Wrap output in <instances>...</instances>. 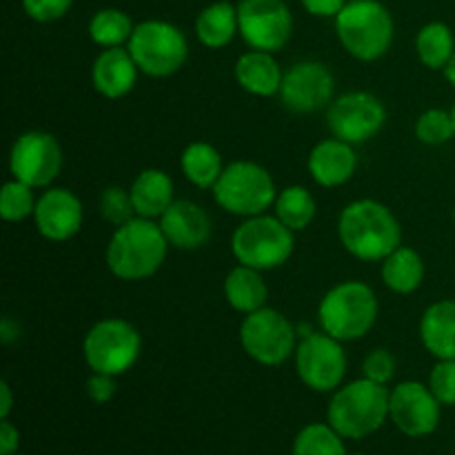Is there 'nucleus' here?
Wrapping results in <instances>:
<instances>
[{
  "instance_id": "nucleus-1",
  "label": "nucleus",
  "mask_w": 455,
  "mask_h": 455,
  "mask_svg": "<svg viewBox=\"0 0 455 455\" xmlns=\"http://www.w3.org/2000/svg\"><path fill=\"white\" fill-rule=\"evenodd\" d=\"M338 238L358 260L382 262L403 244V227L387 204L363 198L342 209Z\"/></svg>"
},
{
  "instance_id": "nucleus-2",
  "label": "nucleus",
  "mask_w": 455,
  "mask_h": 455,
  "mask_svg": "<svg viewBox=\"0 0 455 455\" xmlns=\"http://www.w3.org/2000/svg\"><path fill=\"white\" fill-rule=\"evenodd\" d=\"M167 251L169 243L158 220L136 216L116 227L107 244L105 260L116 278L138 283L158 274Z\"/></svg>"
},
{
  "instance_id": "nucleus-3",
  "label": "nucleus",
  "mask_w": 455,
  "mask_h": 455,
  "mask_svg": "<svg viewBox=\"0 0 455 455\" xmlns=\"http://www.w3.org/2000/svg\"><path fill=\"white\" fill-rule=\"evenodd\" d=\"M391 391L385 385L360 378L333 391L327 409V422L349 440H363L376 434L389 418Z\"/></svg>"
},
{
  "instance_id": "nucleus-4",
  "label": "nucleus",
  "mask_w": 455,
  "mask_h": 455,
  "mask_svg": "<svg viewBox=\"0 0 455 455\" xmlns=\"http://www.w3.org/2000/svg\"><path fill=\"white\" fill-rule=\"evenodd\" d=\"M333 20L342 49L355 60H380L394 44V16L380 0H349Z\"/></svg>"
},
{
  "instance_id": "nucleus-5",
  "label": "nucleus",
  "mask_w": 455,
  "mask_h": 455,
  "mask_svg": "<svg viewBox=\"0 0 455 455\" xmlns=\"http://www.w3.org/2000/svg\"><path fill=\"white\" fill-rule=\"evenodd\" d=\"M376 291L363 280H345L329 289L318 305V320L324 333L340 342L367 336L378 320Z\"/></svg>"
},
{
  "instance_id": "nucleus-6",
  "label": "nucleus",
  "mask_w": 455,
  "mask_h": 455,
  "mask_svg": "<svg viewBox=\"0 0 455 455\" xmlns=\"http://www.w3.org/2000/svg\"><path fill=\"white\" fill-rule=\"evenodd\" d=\"M296 249V238L289 227L275 216L244 218L231 235V253L235 262L258 271H274L287 265Z\"/></svg>"
},
{
  "instance_id": "nucleus-7",
  "label": "nucleus",
  "mask_w": 455,
  "mask_h": 455,
  "mask_svg": "<svg viewBox=\"0 0 455 455\" xmlns=\"http://www.w3.org/2000/svg\"><path fill=\"white\" fill-rule=\"evenodd\" d=\"M212 191L218 207L240 218L267 213L278 196L271 173L253 160H234L231 164H225Z\"/></svg>"
},
{
  "instance_id": "nucleus-8",
  "label": "nucleus",
  "mask_w": 455,
  "mask_h": 455,
  "mask_svg": "<svg viewBox=\"0 0 455 455\" xmlns=\"http://www.w3.org/2000/svg\"><path fill=\"white\" fill-rule=\"evenodd\" d=\"M140 74L149 78H169L185 67L189 40L180 27L167 20H142L127 43Z\"/></svg>"
},
{
  "instance_id": "nucleus-9",
  "label": "nucleus",
  "mask_w": 455,
  "mask_h": 455,
  "mask_svg": "<svg viewBox=\"0 0 455 455\" xmlns=\"http://www.w3.org/2000/svg\"><path fill=\"white\" fill-rule=\"evenodd\" d=\"M142 338L123 318L98 320L83 340V358L92 371L123 376L140 360Z\"/></svg>"
},
{
  "instance_id": "nucleus-10",
  "label": "nucleus",
  "mask_w": 455,
  "mask_h": 455,
  "mask_svg": "<svg viewBox=\"0 0 455 455\" xmlns=\"http://www.w3.org/2000/svg\"><path fill=\"white\" fill-rule=\"evenodd\" d=\"M298 327L274 307H262L244 315L240 324V345L262 367H280L293 358L298 347Z\"/></svg>"
},
{
  "instance_id": "nucleus-11",
  "label": "nucleus",
  "mask_w": 455,
  "mask_h": 455,
  "mask_svg": "<svg viewBox=\"0 0 455 455\" xmlns=\"http://www.w3.org/2000/svg\"><path fill=\"white\" fill-rule=\"evenodd\" d=\"M296 373L302 385L318 394H331L347 376V354L340 340L329 333L314 331L300 338L293 354Z\"/></svg>"
},
{
  "instance_id": "nucleus-12",
  "label": "nucleus",
  "mask_w": 455,
  "mask_h": 455,
  "mask_svg": "<svg viewBox=\"0 0 455 455\" xmlns=\"http://www.w3.org/2000/svg\"><path fill=\"white\" fill-rule=\"evenodd\" d=\"M60 169L62 147L53 133L31 129L13 140L12 151H9L12 178L34 189H47L60 176Z\"/></svg>"
},
{
  "instance_id": "nucleus-13",
  "label": "nucleus",
  "mask_w": 455,
  "mask_h": 455,
  "mask_svg": "<svg viewBox=\"0 0 455 455\" xmlns=\"http://www.w3.org/2000/svg\"><path fill=\"white\" fill-rule=\"evenodd\" d=\"M387 123L385 102L371 92H347L327 107V127L333 138L364 145L382 132Z\"/></svg>"
},
{
  "instance_id": "nucleus-14",
  "label": "nucleus",
  "mask_w": 455,
  "mask_h": 455,
  "mask_svg": "<svg viewBox=\"0 0 455 455\" xmlns=\"http://www.w3.org/2000/svg\"><path fill=\"white\" fill-rule=\"evenodd\" d=\"M238 29L249 49L278 53L293 34L291 9L284 0H240Z\"/></svg>"
},
{
  "instance_id": "nucleus-15",
  "label": "nucleus",
  "mask_w": 455,
  "mask_h": 455,
  "mask_svg": "<svg viewBox=\"0 0 455 455\" xmlns=\"http://www.w3.org/2000/svg\"><path fill=\"white\" fill-rule=\"evenodd\" d=\"M278 98L293 114H315L327 109L336 98L333 71L320 60L293 62L284 71Z\"/></svg>"
},
{
  "instance_id": "nucleus-16",
  "label": "nucleus",
  "mask_w": 455,
  "mask_h": 455,
  "mask_svg": "<svg viewBox=\"0 0 455 455\" xmlns=\"http://www.w3.org/2000/svg\"><path fill=\"white\" fill-rule=\"evenodd\" d=\"M440 409L443 404L425 382L407 380L391 389L389 418L409 438L434 434L440 425Z\"/></svg>"
},
{
  "instance_id": "nucleus-17",
  "label": "nucleus",
  "mask_w": 455,
  "mask_h": 455,
  "mask_svg": "<svg viewBox=\"0 0 455 455\" xmlns=\"http://www.w3.org/2000/svg\"><path fill=\"white\" fill-rule=\"evenodd\" d=\"M38 234L52 243H67L74 238L84 222V209L78 196L65 187H47L38 196L34 212Z\"/></svg>"
},
{
  "instance_id": "nucleus-18",
  "label": "nucleus",
  "mask_w": 455,
  "mask_h": 455,
  "mask_svg": "<svg viewBox=\"0 0 455 455\" xmlns=\"http://www.w3.org/2000/svg\"><path fill=\"white\" fill-rule=\"evenodd\" d=\"M169 247L180 251H196L212 238V218L200 204L191 200H176L158 220Z\"/></svg>"
},
{
  "instance_id": "nucleus-19",
  "label": "nucleus",
  "mask_w": 455,
  "mask_h": 455,
  "mask_svg": "<svg viewBox=\"0 0 455 455\" xmlns=\"http://www.w3.org/2000/svg\"><path fill=\"white\" fill-rule=\"evenodd\" d=\"M307 169L314 178L315 185L324 189L342 187L355 176L358 169V154L355 145L340 140V138H327L314 145L309 158H307Z\"/></svg>"
},
{
  "instance_id": "nucleus-20",
  "label": "nucleus",
  "mask_w": 455,
  "mask_h": 455,
  "mask_svg": "<svg viewBox=\"0 0 455 455\" xmlns=\"http://www.w3.org/2000/svg\"><path fill=\"white\" fill-rule=\"evenodd\" d=\"M138 74L140 69L127 47L102 49L92 65L93 89L109 100H118L132 93L138 83Z\"/></svg>"
},
{
  "instance_id": "nucleus-21",
  "label": "nucleus",
  "mask_w": 455,
  "mask_h": 455,
  "mask_svg": "<svg viewBox=\"0 0 455 455\" xmlns=\"http://www.w3.org/2000/svg\"><path fill=\"white\" fill-rule=\"evenodd\" d=\"M235 83L244 89L247 93L256 98H271L278 96L280 87H283L284 71L269 52H258V49H249L247 53L235 60L234 67Z\"/></svg>"
},
{
  "instance_id": "nucleus-22",
  "label": "nucleus",
  "mask_w": 455,
  "mask_h": 455,
  "mask_svg": "<svg viewBox=\"0 0 455 455\" xmlns=\"http://www.w3.org/2000/svg\"><path fill=\"white\" fill-rule=\"evenodd\" d=\"M129 191H132L136 216L149 218V220H160V216L176 203V187H173L172 176L156 167L142 169L133 178Z\"/></svg>"
},
{
  "instance_id": "nucleus-23",
  "label": "nucleus",
  "mask_w": 455,
  "mask_h": 455,
  "mask_svg": "<svg viewBox=\"0 0 455 455\" xmlns=\"http://www.w3.org/2000/svg\"><path fill=\"white\" fill-rule=\"evenodd\" d=\"M422 347L435 360H455V300H438L420 318Z\"/></svg>"
},
{
  "instance_id": "nucleus-24",
  "label": "nucleus",
  "mask_w": 455,
  "mask_h": 455,
  "mask_svg": "<svg viewBox=\"0 0 455 455\" xmlns=\"http://www.w3.org/2000/svg\"><path fill=\"white\" fill-rule=\"evenodd\" d=\"M222 291H225L227 305L244 315L267 307V298H269V287L262 278V271L244 265L234 267L227 274Z\"/></svg>"
},
{
  "instance_id": "nucleus-25",
  "label": "nucleus",
  "mask_w": 455,
  "mask_h": 455,
  "mask_svg": "<svg viewBox=\"0 0 455 455\" xmlns=\"http://www.w3.org/2000/svg\"><path fill=\"white\" fill-rule=\"evenodd\" d=\"M380 275L389 291L398 293V296H409V293L418 291L422 287L427 267L416 249L400 244L391 256L382 260Z\"/></svg>"
},
{
  "instance_id": "nucleus-26",
  "label": "nucleus",
  "mask_w": 455,
  "mask_h": 455,
  "mask_svg": "<svg viewBox=\"0 0 455 455\" xmlns=\"http://www.w3.org/2000/svg\"><path fill=\"white\" fill-rule=\"evenodd\" d=\"M235 34H240L238 4L218 0L207 4L196 18V36L207 49H225Z\"/></svg>"
},
{
  "instance_id": "nucleus-27",
  "label": "nucleus",
  "mask_w": 455,
  "mask_h": 455,
  "mask_svg": "<svg viewBox=\"0 0 455 455\" xmlns=\"http://www.w3.org/2000/svg\"><path fill=\"white\" fill-rule=\"evenodd\" d=\"M222 169H225V164H222L220 151L209 142H189L180 156L182 176L198 189H213Z\"/></svg>"
},
{
  "instance_id": "nucleus-28",
  "label": "nucleus",
  "mask_w": 455,
  "mask_h": 455,
  "mask_svg": "<svg viewBox=\"0 0 455 455\" xmlns=\"http://www.w3.org/2000/svg\"><path fill=\"white\" fill-rule=\"evenodd\" d=\"M315 213H318V204H315L314 194L307 187L289 185L275 196L274 216L284 227H289L293 234L305 231L315 220Z\"/></svg>"
},
{
  "instance_id": "nucleus-29",
  "label": "nucleus",
  "mask_w": 455,
  "mask_h": 455,
  "mask_svg": "<svg viewBox=\"0 0 455 455\" xmlns=\"http://www.w3.org/2000/svg\"><path fill=\"white\" fill-rule=\"evenodd\" d=\"M418 60L431 71H444L455 53V36L444 22H427L416 36Z\"/></svg>"
},
{
  "instance_id": "nucleus-30",
  "label": "nucleus",
  "mask_w": 455,
  "mask_h": 455,
  "mask_svg": "<svg viewBox=\"0 0 455 455\" xmlns=\"http://www.w3.org/2000/svg\"><path fill=\"white\" fill-rule=\"evenodd\" d=\"M133 29H136V25L132 22V18L123 9L114 7L100 9L89 20V38L102 49L127 47Z\"/></svg>"
},
{
  "instance_id": "nucleus-31",
  "label": "nucleus",
  "mask_w": 455,
  "mask_h": 455,
  "mask_svg": "<svg viewBox=\"0 0 455 455\" xmlns=\"http://www.w3.org/2000/svg\"><path fill=\"white\" fill-rule=\"evenodd\" d=\"M293 455H347V449L342 435L329 422H314L296 435Z\"/></svg>"
},
{
  "instance_id": "nucleus-32",
  "label": "nucleus",
  "mask_w": 455,
  "mask_h": 455,
  "mask_svg": "<svg viewBox=\"0 0 455 455\" xmlns=\"http://www.w3.org/2000/svg\"><path fill=\"white\" fill-rule=\"evenodd\" d=\"M34 187L25 185V182L7 180L0 189V216L4 222H22L25 218L34 216L36 212V198Z\"/></svg>"
},
{
  "instance_id": "nucleus-33",
  "label": "nucleus",
  "mask_w": 455,
  "mask_h": 455,
  "mask_svg": "<svg viewBox=\"0 0 455 455\" xmlns=\"http://www.w3.org/2000/svg\"><path fill=\"white\" fill-rule=\"evenodd\" d=\"M416 138L422 145L440 147L455 140V127L451 109H427L416 120Z\"/></svg>"
},
{
  "instance_id": "nucleus-34",
  "label": "nucleus",
  "mask_w": 455,
  "mask_h": 455,
  "mask_svg": "<svg viewBox=\"0 0 455 455\" xmlns=\"http://www.w3.org/2000/svg\"><path fill=\"white\" fill-rule=\"evenodd\" d=\"M98 209H100V216L114 227H120L132 220V218H136L132 191L118 185L102 189L100 200H98Z\"/></svg>"
},
{
  "instance_id": "nucleus-35",
  "label": "nucleus",
  "mask_w": 455,
  "mask_h": 455,
  "mask_svg": "<svg viewBox=\"0 0 455 455\" xmlns=\"http://www.w3.org/2000/svg\"><path fill=\"white\" fill-rule=\"evenodd\" d=\"M427 385L443 407H455V360H438Z\"/></svg>"
},
{
  "instance_id": "nucleus-36",
  "label": "nucleus",
  "mask_w": 455,
  "mask_h": 455,
  "mask_svg": "<svg viewBox=\"0 0 455 455\" xmlns=\"http://www.w3.org/2000/svg\"><path fill=\"white\" fill-rule=\"evenodd\" d=\"M363 376L378 385H389L395 378V358L389 349H373L363 363Z\"/></svg>"
},
{
  "instance_id": "nucleus-37",
  "label": "nucleus",
  "mask_w": 455,
  "mask_h": 455,
  "mask_svg": "<svg viewBox=\"0 0 455 455\" xmlns=\"http://www.w3.org/2000/svg\"><path fill=\"white\" fill-rule=\"evenodd\" d=\"M74 0H22V9L36 22H56L67 16Z\"/></svg>"
},
{
  "instance_id": "nucleus-38",
  "label": "nucleus",
  "mask_w": 455,
  "mask_h": 455,
  "mask_svg": "<svg viewBox=\"0 0 455 455\" xmlns=\"http://www.w3.org/2000/svg\"><path fill=\"white\" fill-rule=\"evenodd\" d=\"M87 395L96 404H107L116 395V376H109V373H98L92 371V376L87 378Z\"/></svg>"
},
{
  "instance_id": "nucleus-39",
  "label": "nucleus",
  "mask_w": 455,
  "mask_h": 455,
  "mask_svg": "<svg viewBox=\"0 0 455 455\" xmlns=\"http://www.w3.org/2000/svg\"><path fill=\"white\" fill-rule=\"evenodd\" d=\"M302 7L318 18H336L349 0H300Z\"/></svg>"
},
{
  "instance_id": "nucleus-40",
  "label": "nucleus",
  "mask_w": 455,
  "mask_h": 455,
  "mask_svg": "<svg viewBox=\"0 0 455 455\" xmlns=\"http://www.w3.org/2000/svg\"><path fill=\"white\" fill-rule=\"evenodd\" d=\"M18 444H20V434L7 418L0 422V455H13L18 451Z\"/></svg>"
},
{
  "instance_id": "nucleus-41",
  "label": "nucleus",
  "mask_w": 455,
  "mask_h": 455,
  "mask_svg": "<svg viewBox=\"0 0 455 455\" xmlns=\"http://www.w3.org/2000/svg\"><path fill=\"white\" fill-rule=\"evenodd\" d=\"M12 407H13V394H12V387H9V382H0V418L3 420H7L9 413H12Z\"/></svg>"
},
{
  "instance_id": "nucleus-42",
  "label": "nucleus",
  "mask_w": 455,
  "mask_h": 455,
  "mask_svg": "<svg viewBox=\"0 0 455 455\" xmlns=\"http://www.w3.org/2000/svg\"><path fill=\"white\" fill-rule=\"evenodd\" d=\"M12 324H13L12 318H4L3 324H0V340H3V345H9V342H13L18 336H20V327L12 329Z\"/></svg>"
},
{
  "instance_id": "nucleus-43",
  "label": "nucleus",
  "mask_w": 455,
  "mask_h": 455,
  "mask_svg": "<svg viewBox=\"0 0 455 455\" xmlns=\"http://www.w3.org/2000/svg\"><path fill=\"white\" fill-rule=\"evenodd\" d=\"M444 78L455 89V53L451 56V60H449V65L444 67Z\"/></svg>"
},
{
  "instance_id": "nucleus-44",
  "label": "nucleus",
  "mask_w": 455,
  "mask_h": 455,
  "mask_svg": "<svg viewBox=\"0 0 455 455\" xmlns=\"http://www.w3.org/2000/svg\"><path fill=\"white\" fill-rule=\"evenodd\" d=\"M451 116H453V127H455V102H453V107H451Z\"/></svg>"
},
{
  "instance_id": "nucleus-45",
  "label": "nucleus",
  "mask_w": 455,
  "mask_h": 455,
  "mask_svg": "<svg viewBox=\"0 0 455 455\" xmlns=\"http://www.w3.org/2000/svg\"><path fill=\"white\" fill-rule=\"evenodd\" d=\"M453 222H455V207H453Z\"/></svg>"
},
{
  "instance_id": "nucleus-46",
  "label": "nucleus",
  "mask_w": 455,
  "mask_h": 455,
  "mask_svg": "<svg viewBox=\"0 0 455 455\" xmlns=\"http://www.w3.org/2000/svg\"><path fill=\"white\" fill-rule=\"evenodd\" d=\"M355 455H363V453H355Z\"/></svg>"
},
{
  "instance_id": "nucleus-47",
  "label": "nucleus",
  "mask_w": 455,
  "mask_h": 455,
  "mask_svg": "<svg viewBox=\"0 0 455 455\" xmlns=\"http://www.w3.org/2000/svg\"><path fill=\"white\" fill-rule=\"evenodd\" d=\"M13 455H20V453H13Z\"/></svg>"
}]
</instances>
